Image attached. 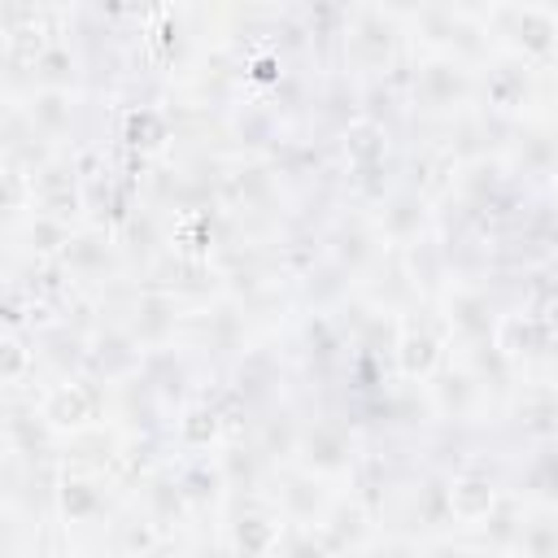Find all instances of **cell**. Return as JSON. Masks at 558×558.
<instances>
[{"mask_svg": "<svg viewBox=\"0 0 558 558\" xmlns=\"http://www.w3.org/2000/svg\"><path fill=\"white\" fill-rule=\"evenodd\" d=\"M161 558H227V554L218 549V541H214V536H205V532H201V536L174 541V545H170Z\"/></svg>", "mask_w": 558, "mask_h": 558, "instance_id": "5bb4252c", "label": "cell"}, {"mask_svg": "<svg viewBox=\"0 0 558 558\" xmlns=\"http://www.w3.org/2000/svg\"><path fill=\"white\" fill-rule=\"evenodd\" d=\"M353 558H362V554H353Z\"/></svg>", "mask_w": 558, "mask_h": 558, "instance_id": "9a60e30c", "label": "cell"}, {"mask_svg": "<svg viewBox=\"0 0 558 558\" xmlns=\"http://www.w3.org/2000/svg\"><path fill=\"white\" fill-rule=\"evenodd\" d=\"M510 558H558V506H527Z\"/></svg>", "mask_w": 558, "mask_h": 558, "instance_id": "8fae6325", "label": "cell"}, {"mask_svg": "<svg viewBox=\"0 0 558 558\" xmlns=\"http://www.w3.org/2000/svg\"><path fill=\"white\" fill-rule=\"evenodd\" d=\"M283 519L266 497H231L214 519V541L227 558H275L283 541Z\"/></svg>", "mask_w": 558, "mask_h": 558, "instance_id": "ba28073f", "label": "cell"}, {"mask_svg": "<svg viewBox=\"0 0 558 558\" xmlns=\"http://www.w3.org/2000/svg\"><path fill=\"white\" fill-rule=\"evenodd\" d=\"M340 493H344V488H336V484H327V480L301 471L296 462H283V466L270 471L262 497L279 510L283 523H292V527H318V523L327 519V510L336 506Z\"/></svg>", "mask_w": 558, "mask_h": 558, "instance_id": "30bf717a", "label": "cell"}, {"mask_svg": "<svg viewBox=\"0 0 558 558\" xmlns=\"http://www.w3.org/2000/svg\"><path fill=\"white\" fill-rule=\"evenodd\" d=\"M401 100L410 126L449 131L480 113V65L449 52H410L401 70Z\"/></svg>", "mask_w": 558, "mask_h": 558, "instance_id": "7a4b0ae2", "label": "cell"}, {"mask_svg": "<svg viewBox=\"0 0 558 558\" xmlns=\"http://www.w3.org/2000/svg\"><path fill=\"white\" fill-rule=\"evenodd\" d=\"M31 401H35L39 418L48 423V432L61 445L113 423V388L100 384V379H92L87 371L48 379L39 392H31Z\"/></svg>", "mask_w": 558, "mask_h": 558, "instance_id": "8992f818", "label": "cell"}, {"mask_svg": "<svg viewBox=\"0 0 558 558\" xmlns=\"http://www.w3.org/2000/svg\"><path fill=\"white\" fill-rule=\"evenodd\" d=\"M126 501H131L126 488L109 471L57 458L52 480H48V523L65 541L83 545L87 554L105 549V541H109L118 514L126 510Z\"/></svg>", "mask_w": 558, "mask_h": 558, "instance_id": "6da1fadb", "label": "cell"}, {"mask_svg": "<svg viewBox=\"0 0 558 558\" xmlns=\"http://www.w3.org/2000/svg\"><path fill=\"white\" fill-rule=\"evenodd\" d=\"M418 558H480V554L462 532H436V536H423Z\"/></svg>", "mask_w": 558, "mask_h": 558, "instance_id": "4fadbf2b", "label": "cell"}, {"mask_svg": "<svg viewBox=\"0 0 558 558\" xmlns=\"http://www.w3.org/2000/svg\"><path fill=\"white\" fill-rule=\"evenodd\" d=\"M449 353H453V344H449L432 301H418L397 314V336H392V379L397 384L423 388L449 362Z\"/></svg>", "mask_w": 558, "mask_h": 558, "instance_id": "52a82bcc", "label": "cell"}, {"mask_svg": "<svg viewBox=\"0 0 558 558\" xmlns=\"http://www.w3.org/2000/svg\"><path fill=\"white\" fill-rule=\"evenodd\" d=\"M366 214H371V222H375V231H379V240L388 244L392 257H397L401 248L418 244L423 235L440 231V201H436L432 187H423V183H414V179H401V183H397L375 209H366Z\"/></svg>", "mask_w": 558, "mask_h": 558, "instance_id": "9c48e42d", "label": "cell"}, {"mask_svg": "<svg viewBox=\"0 0 558 558\" xmlns=\"http://www.w3.org/2000/svg\"><path fill=\"white\" fill-rule=\"evenodd\" d=\"M493 52L554 78L558 74V4H480Z\"/></svg>", "mask_w": 558, "mask_h": 558, "instance_id": "5b68a950", "label": "cell"}, {"mask_svg": "<svg viewBox=\"0 0 558 558\" xmlns=\"http://www.w3.org/2000/svg\"><path fill=\"white\" fill-rule=\"evenodd\" d=\"M9 105H17V113L26 118V126L35 131V140H44L52 153H87L96 148V105L105 100V92L92 87H31L17 96H4Z\"/></svg>", "mask_w": 558, "mask_h": 558, "instance_id": "277c9868", "label": "cell"}, {"mask_svg": "<svg viewBox=\"0 0 558 558\" xmlns=\"http://www.w3.org/2000/svg\"><path fill=\"white\" fill-rule=\"evenodd\" d=\"M418 549H423L418 536H410L401 527H379L375 541L362 549V558H418Z\"/></svg>", "mask_w": 558, "mask_h": 558, "instance_id": "7c38bea8", "label": "cell"}, {"mask_svg": "<svg viewBox=\"0 0 558 558\" xmlns=\"http://www.w3.org/2000/svg\"><path fill=\"white\" fill-rule=\"evenodd\" d=\"M410 61V39L401 4H344V26L336 39V70L353 83L401 78Z\"/></svg>", "mask_w": 558, "mask_h": 558, "instance_id": "3957f363", "label": "cell"}]
</instances>
